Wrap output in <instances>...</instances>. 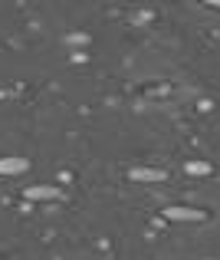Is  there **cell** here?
<instances>
[{
	"instance_id": "cell-1",
	"label": "cell",
	"mask_w": 220,
	"mask_h": 260,
	"mask_svg": "<svg viewBox=\"0 0 220 260\" xmlns=\"http://www.w3.org/2000/svg\"><path fill=\"white\" fill-rule=\"evenodd\" d=\"M164 217H171V221H204V211L201 208H181V204H171V208H164Z\"/></svg>"
},
{
	"instance_id": "cell-4",
	"label": "cell",
	"mask_w": 220,
	"mask_h": 260,
	"mask_svg": "<svg viewBox=\"0 0 220 260\" xmlns=\"http://www.w3.org/2000/svg\"><path fill=\"white\" fill-rule=\"evenodd\" d=\"M210 172H214L210 161H188V165H184V175H191V178H204V175H210Z\"/></svg>"
},
{
	"instance_id": "cell-2",
	"label": "cell",
	"mask_w": 220,
	"mask_h": 260,
	"mask_svg": "<svg viewBox=\"0 0 220 260\" xmlns=\"http://www.w3.org/2000/svg\"><path fill=\"white\" fill-rule=\"evenodd\" d=\"M23 172H30L26 158H0V175H23Z\"/></svg>"
},
{
	"instance_id": "cell-3",
	"label": "cell",
	"mask_w": 220,
	"mask_h": 260,
	"mask_svg": "<svg viewBox=\"0 0 220 260\" xmlns=\"http://www.w3.org/2000/svg\"><path fill=\"white\" fill-rule=\"evenodd\" d=\"M128 178H132V181H164V172H158V168H132V172H128Z\"/></svg>"
},
{
	"instance_id": "cell-6",
	"label": "cell",
	"mask_w": 220,
	"mask_h": 260,
	"mask_svg": "<svg viewBox=\"0 0 220 260\" xmlns=\"http://www.w3.org/2000/svg\"><path fill=\"white\" fill-rule=\"evenodd\" d=\"M214 7H220V0H217V4H214Z\"/></svg>"
},
{
	"instance_id": "cell-5",
	"label": "cell",
	"mask_w": 220,
	"mask_h": 260,
	"mask_svg": "<svg viewBox=\"0 0 220 260\" xmlns=\"http://www.w3.org/2000/svg\"><path fill=\"white\" fill-rule=\"evenodd\" d=\"M26 198L30 201H40V198H63L56 188H26Z\"/></svg>"
}]
</instances>
